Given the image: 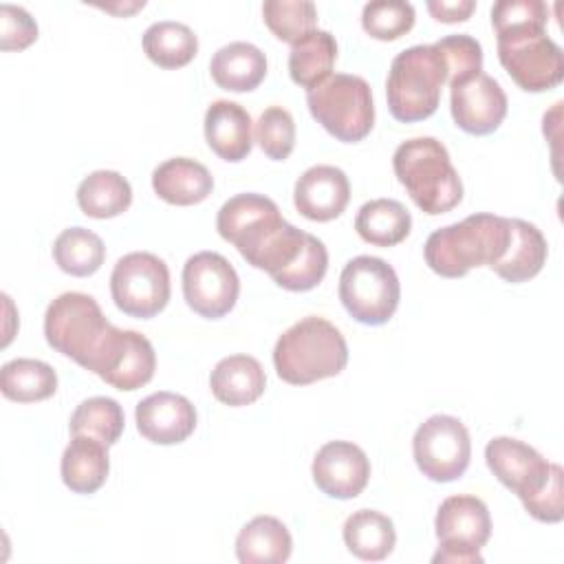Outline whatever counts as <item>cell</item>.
Listing matches in <instances>:
<instances>
[{"label": "cell", "instance_id": "1", "mask_svg": "<svg viewBox=\"0 0 564 564\" xmlns=\"http://www.w3.org/2000/svg\"><path fill=\"white\" fill-rule=\"evenodd\" d=\"M509 218L471 214L460 223L445 225L430 234L423 247L427 267L443 278H460L474 267H491L509 245Z\"/></svg>", "mask_w": 564, "mask_h": 564}, {"label": "cell", "instance_id": "2", "mask_svg": "<svg viewBox=\"0 0 564 564\" xmlns=\"http://www.w3.org/2000/svg\"><path fill=\"white\" fill-rule=\"evenodd\" d=\"M348 364V346L335 324L308 315L286 328L273 348V366L282 381L308 386L339 375Z\"/></svg>", "mask_w": 564, "mask_h": 564}, {"label": "cell", "instance_id": "3", "mask_svg": "<svg viewBox=\"0 0 564 564\" xmlns=\"http://www.w3.org/2000/svg\"><path fill=\"white\" fill-rule=\"evenodd\" d=\"M392 167L414 205L430 216L445 214L463 200L460 176L447 148L434 137L403 141L394 150Z\"/></svg>", "mask_w": 564, "mask_h": 564}, {"label": "cell", "instance_id": "4", "mask_svg": "<svg viewBox=\"0 0 564 564\" xmlns=\"http://www.w3.org/2000/svg\"><path fill=\"white\" fill-rule=\"evenodd\" d=\"M447 66L434 44H416L401 51L386 79L388 108L403 123L423 121L436 112Z\"/></svg>", "mask_w": 564, "mask_h": 564}, {"label": "cell", "instance_id": "5", "mask_svg": "<svg viewBox=\"0 0 564 564\" xmlns=\"http://www.w3.org/2000/svg\"><path fill=\"white\" fill-rule=\"evenodd\" d=\"M313 119L337 141L355 143L370 134L375 126V104L370 84L359 75L335 73L306 90Z\"/></svg>", "mask_w": 564, "mask_h": 564}, {"label": "cell", "instance_id": "6", "mask_svg": "<svg viewBox=\"0 0 564 564\" xmlns=\"http://www.w3.org/2000/svg\"><path fill=\"white\" fill-rule=\"evenodd\" d=\"M110 326L97 300L77 291L57 295L44 315V337L48 346L75 359L86 370L99 352Z\"/></svg>", "mask_w": 564, "mask_h": 564}, {"label": "cell", "instance_id": "7", "mask_svg": "<svg viewBox=\"0 0 564 564\" xmlns=\"http://www.w3.org/2000/svg\"><path fill=\"white\" fill-rule=\"evenodd\" d=\"M498 59L527 93L555 88L564 77L562 48L546 35V26H518L496 33Z\"/></svg>", "mask_w": 564, "mask_h": 564}, {"label": "cell", "instance_id": "8", "mask_svg": "<svg viewBox=\"0 0 564 564\" xmlns=\"http://www.w3.org/2000/svg\"><path fill=\"white\" fill-rule=\"evenodd\" d=\"M401 284L397 271L377 256H357L339 275V300L348 315L361 324L390 322L399 306Z\"/></svg>", "mask_w": 564, "mask_h": 564}, {"label": "cell", "instance_id": "9", "mask_svg": "<svg viewBox=\"0 0 564 564\" xmlns=\"http://www.w3.org/2000/svg\"><path fill=\"white\" fill-rule=\"evenodd\" d=\"M438 549L432 562L447 564H480V549L491 535V518L487 505L467 494L449 496L441 502L434 520Z\"/></svg>", "mask_w": 564, "mask_h": 564}, {"label": "cell", "instance_id": "10", "mask_svg": "<svg viewBox=\"0 0 564 564\" xmlns=\"http://www.w3.org/2000/svg\"><path fill=\"white\" fill-rule=\"evenodd\" d=\"M110 293L119 311L130 317L150 319L170 302V269L154 253H126L110 273Z\"/></svg>", "mask_w": 564, "mask_h": 564}, {"label": "cell", "instance_id": "11", "mask_svg": "<svg viewBox=\"0 0 564 564\" xmlns=\"http://www.w3.org/2000/svg\"><path fill=\"white\" fill-rule=\"evenodd\" d=\"M412 452L423 476L434 482H452L460 478L469 467V432L460 419L449 414H434L416 427Z\"/></svg>", "mask_w": 564, "mask_h": 564}, {"label": "cell", "instance_id": "12", "mask_svg": "<svg viewBox=\"0 0 564 564\" xmlns=\"http://www.w3.org/2000/svg\"><path fill=\"white\" fill-rule=\"evenodd\" d=\"M284 223L278 205L269 196L256 192L231 196L223 203L216 216L218 234L231 242L249 264L256 262Z\"/></svg>", "mask_w": 564, "mask_h": 564}, {"label": "cell", "instance_id": "13", "mask_svg": "<svg viewBox=\"0 0 564 564\" xmlns=\"http://www.w3.org/2000/svg\"><path fill=\"white\" fill-rule=\"evenodd\" d=\"M240 280L229 260L216 251H198L183 267V297L207 319L227 315L238 300Z\"/></svg>", "mask_w": 564, "mask_h": 564}, {"label": "cell", "instance_id": "14", "mask_svg": "<svg viewBox=\"0 0 564 564\" xmlns=\"http://www.w3.org/2000/svg\"><path fill=\"white\" fill-rule=\"evenodd\" d=\"M154 368L156 355L145 335L110 326L88 370L108 386L130 392L145 386L154 377Z\"/></svg>", "mask_w": 564, "mask_h": 564}, {"label": "cell", "instance_id": "15", "mask_svg": "<svg viewBox=\"0 0 564 564\" xmlns=\"http://www.w3.org/2000/svg\"><path fill=\"white\" fill-rule=\"evenodd\" d=\"M507 95L500 84L482 70L449 84L452 119L469 134H489L498 130L507 117Z\"/></svg>", "mask_w": 564, "mask_h": 564}, {"label": "cell", "instance_id": "16", "mask_svg": "<svg viewBox=\"0 0 564 564\" xmlns=\"http://www.w3.org/2000/svg\"><path fill=\"white\" fill-rule=\"evenodd\" d=\"M485 460L491 474L522 502L544 487L553 467L538 449L511 436L491 438L485 447Z\"/></svg>", "mask_w": 564, "mask_h": 564}, {"label": "cell", "instance_id": "17", "mask_svg": "<svg viewBox=\"0 0 564 564\" xmlns=\"http://www.w3.org/2000/svg\"><path fill=\"white\" fill-rule=\"evenodd\" d=\"M313 480L317 489L337 500L357 498L370 478L366 452L350 441H328L313 458Z\"/></svg>", "mask_w": 564, "mask_h": 564}, {"label": "cell", "instance_id": "18", "mask_svg": "<svg viewBox=\"0 0 564 564\" xmlns=\"http://www.w3.org/2000/svg\"><path fill=\"white\" fill-rule=\"evenodd\" d=\"M137 430L156 445L183 443L196 427V410L183 394L154 392L137 403Z\"/></svg>", "mask_w": 564, "mask_h": 564}, {"label": "cell", "instance_id": "19", "mask_svg": "<svg viewBox=\"0 0 564 564\" xmlns=\"http://www.w3.org/2000/svg\"><path fill=\"white\" fill-rule=\"evenodd\" d=\"M348 200V176L335 165H313L295 181L293 203L297 212L308 220H333L346 209Z\"/></svg>", "mask_w": 564, "mask_h": 564}, {"label": "cell", "instance_id": "20", "mask_svg": "<svg viewBox=\"0 0 564 564\" xmlns=\"http://www.w3.org/2000/svg\"><path fill=\"white\" fill-rule=\"evenodd\" d=\"M249 112L229 99H216L205 112V139L207 145L225 161L238 163L247 159L253 145Z\"/></svg>", "mask_w": 564, "mask_h": 564}, {"label": "cell", "instance_id": "21", "mask_svg": "<svg viewBox=\"0 0 564 564\" xmlns=\"http://www.w3.org/2000/svg\"><path fill=\"white\" fill-rule=\"evenodd\" d=\"M152 189L170 205H196L214 189L212 172L187 156H174L152 172Z\"/></svg>", "mask_w": 564, "mask_h": 564}, {"label": "cell", "instance_id": "22", "mask_svg": "<svg viewBox=\"0 0 564 564\" xmlns=\"http://www.w3.org/2000/svg\"><path fill=\"white\" fill-rule=\"evenodd\" d=\"M209 388L220 403L240 408L260 399L267 388V375L256 357L229 355L214 366Z\"/></svg>", "mask_w": 564, "mask_h": 564}, {"label": "cell", "instance_id": "23", "mask_svg": "<svg viewBox=\"0 0 564 564\" xmlns=\"http://www.w3.org/2000/svg\"><path fill=\"white\" fill-rule=\"evenodd\" d=\"M212 79L231 93H249L267 75V57L251 42H229L220 46L209 62Z\"/></svg>", "mask_w": 564, "mask_h": 564}, {"label": "cell", "instance_id": "24", "mask_svg": "<svg viewBox=\"0 0 564 564\" xmlns=\"http://www.w3.org/2000/svg\"><path fill=\"white\" fill-rule=\"evenodd\" d=\"M511 238L505 256L491 269L507 282L520 284L538 275L546 262V240L542 231L520 218H509Z\"/></svg>", "mask_w": 564, "mask_h": 564}, {"label": "cell", "instance_id": "25", "mask_svg": "<svg viewBox=\"0 0 564 564\" xmlns=\"http://www.w3.org/2000/svg\"><path fill=\"white\" fill-rule=\"evenodd\" d=\"M108 445L90 436H73L62 454V480L75 494H95L108 478Z\"/></svg>", "mask_w": 564, "mask_h": 564}, {"label": "cell", "instance_id": "26", "mask_svg": "<svg viewBox=\"0 0 564 564\" xmlns=\"http://www.w3.org/2000/svg\"><path fill=\"white\" fill-rule=\"evenodd\" d=\"M291 549L289 529L273 516H256L236 538V557L242 564H282Z\"/></svg>", "mask_w": 564, "mask_h": 564}, {"label": "cell", "instance_id": "27", "mask_svg": "<svg viewBox=\"0 0 564 564\" xmlns=\"http://www.w3.org/2000/svg\"><path fill=\"white\" fill-rule=\"evenodd\" d=\"M337 59V42L330 31L315 29L291 44L289 53V75L291 79L311 90L333 75Z\"/></svg>", "mask_w": 564, "mask_h": 564}, {"label": "cell", "instance_id": "28", "mask_svg": "<svg viewBox=\"0 0 564 564\" xmlns=\"http://www.w3.org/2000/svg\"><path fill=\"white\" fill-rule=\"evenodd\" d=\"M344 542L352 555L366 562L386 560L397 542L394 524L375 509H359L344 522Z\"/></svg>", "mask_w": 564, "mask_h": 564}, {"label": "cell", "instance_id": "29", "mask_svg": "<svg viewBox=\"0 0 564 564\" xmlns=\"http://www.w3.org/2000/svg\"><path fill=\"white\" fill-rule=\"evenodd\" d=\"M355 229L361 240L375 247H394L412 229L410 212L394 198H372L355 216Z\"/></svg>", "mask_w": 564, "mask_h": 564}, {"label": "cell", "instance_id": "30", "mask_svg": "<svg viewBox=\"0 0 564 564\" xmlns=\"http://www.w3.org/2000/svg\"><path fill=\"white\" fill-rule=\"evenodd\" d=\"M132 203V187L115 170L90 172L77 187V205L90 218H115Z\"/></svg>", "mask_w": 564, "mask_h": 564}, {"label": "cell", "instance_id": "31", "mask_svg": "<svg viewBox=\"0 0 564 564\" xmlns=\"http://www.w3.org/2000/svg\"><path fill=\"white\" fill-rule=\"evenodd\" d=\"M0 390L7 399L18 403H35L55 394L57 375L53 366L40 359L18 357L2 366Z\"/></svg>", "mask_w": 564, "mask_h": 564}, {"label": "cell", "instance_id": "32", "mask_svg": "<svg viewBox=\"0 0 564 564\" xmlns=\"http://www.w3.org/2000/svg\"><path fill=\"white\" fill-rule=\"evenodd\" d=\"M198 37L176 20H159L143 33V53L161 68H181L194 59Z\"/></svg>", "mask_w": 564, "mask_h": 564}, {"label": "cell", "instance_id": "33", "mask_svg": "<svg viewBox=\"0 0 564 564\" xmlns=\"http://www.w3.org/2000/svg\"><path fill=\"white\" fill-rule=\"evenodd\" d=\"M55 264L75 278L93 275L106 258L104 240L86 227H68L53 242Z\"/></svg>", "mask_w": 564, "mask_h": 564}, {"label": "cell", "instance_id": "34", "mask_svg": "<svg viewBox=\"0 0 564 564\" xmlns=\"http://www.w3.org/2000/svg\"><path fill=\"white\" fill-rule=\"evenodd\" d=\"M123 410L110 397H90L70 414L68 430L73 436H90L104 445H115L123 432Z\"/></svg>", "mask_w": 564, "mask_h": 564}, {"label": "cell", "instance_id": "35", "mask_svg": "<svg viewBox=\"0 0 564 564\" xmlns=\"http://www.w3.org/2000/svg\"><path fill=\"white\" fill-rule=\"evenodd\" d=\"M262 18L271 33L289 44L317 29V9L311 0H267Z\"/></svg>", "mask_w": 564, "mask_h": 564}, {"label": "cell", "instance_id": "36", "mask_svg": "<svg viewBox=\"0 0 564 564\" xmlns=\"http://www.w3.org/2000/svg\"><path fill=\"white\" fill-rule=\"evenodd\" d=\"M361 26L370 37L397 40L414 26V7L403 0H375L364 4Z\"/></svg>", "mask_w": 564, "mask_h": 564}, {"label": "cell", "instance_id": "37", "mask_svg": "<svg viewBox=\"0 0 564 564\" xmlns=\"http://www.w3.org/2000/svg\"><path fill=\"white\" fill-rule=\"evenodd\" d=\"M256 141L269 159L284 161L295 145V121L291 112L282 106L267 108L256 121Z\"/></svg>", "mask_w": 564, "mask_h": 564}, {"label": "cell", "instance_id": "38", "mask_svg": "<svg viewBox=\"0 0 564 564\" xmlns=\"http://www.w3.org/2000/svg\"><path fill=\"white\" fill-rule=\"evenodd\" d=\"M434 46L447 66L449 84L482 70V46L476 37L467 33H454L434 42Z\"/></svg>", "mask_w": 564, "mask_h": 564}, {"label": "cell", "instance_id": "39", "mask_svg": "<svg viewBox=\"0 0 564 564\" xmlns=\"http://www.w3.org/2000/svg\"><path fill=\"white\" fill-rule=\"evenodd\" d=\"M549 7L542 0H498L491 7V24L496 33L518 26H546Z\"/></svg>", "mask_w": 564, "mask_h": 564}, {"label": "cell", "instance_id": "40", "mask_svg": "<svg viewBox=\"0 0 564 564\" xmlns=\"http://www.w3.org/2000/svg\"><path fill=\"white\" fill-rule=\"evenodd\" d=\"M37 40V24L22 7L0 4V46L2 51H22Z\"/></svg>", "mask_w": 564, "mask_h": 564}, {"label": "cell", "instance_id": "41", "mask_svg": "<svg viewBox=\"0 0 564 564\" xmlns=\"http://www.w3.org/2000/svg\"><path fill=\"white\" fill-rule=\"evenodd\" d=\"M529 516L540 522H560L564 518V471L553 463L551 476L544 487L522 502Z\"/></svg>", "mask_w": 564, "mask_h": 564}, {"label": "cell", "instance_id": "42", "mask_svg": "<svg viewBox=\"0 0 564 564\" xmlns=\"http://www.w3.org/2000/svg\"><path fill=\"white\" fill-rule=\"evenodd\" d=\"M474 9V0H427V11L438 22H465Z\"/></svg>", "mask_w": 564, "mask_h": 564}, {"label": "cell", "instance_id": "43", "mask_svg": "<svg viewBox=\"0 0 564 564\" xmlns=\"http://www.w3.org/2000/svg\"><path fill=\"white\" fill-rule=\"evenodd\" d=\"M97 7H99V9H106V11H110V13H117V15H128V13H134V11L143 9V7H145V0H134V2H115V4H110V2H106V4L97 2Z\"/></svg>", "mask_w": 564, "mask_h": 564}]
</instances>
